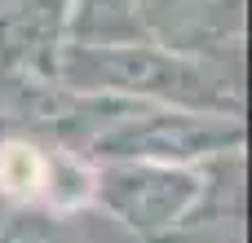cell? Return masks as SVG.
I'll return each instance as SVG.
<instances>
[{"label": "cell", "instance_id": "obj_5", "mask_svg": "<svg viewBox=\"0 0 252 243\" xmlns=\"http://www.w3.org/2000/svg\"><path fill=\"white\" fill-rule=\"evenodd\" d=\"M93 186H97V164L75 142H49L44 186H40L35 208L49 217H89L93 213Z\"/></svg>", "mask_w": 252, "mask_h": 243}, {"label": "cell", "instance_id": "obj_3", "mask_svg": "<svg viewBox=\"0 0 252 243\" xmlns=\"http://www.w3.org/2000/svg\"><path fill=\"white\" fill-rule=\"evenodd\" d=\"M199 199H204V164L199 168L137 164V159L97 164L93 213L142 243L164 239L177 226H186L195 217Z\"/></svg>", "mask_w": 252, "mask_h": 243}, {"label": "cell", "instance_id": "obj_1", "mask_svg": "<svg viewBox=\"0 0 252 243\" xmlns=\"http://www.w3.org/2000/svg\"><path fill=\"white\" fill-rule=\"evenodd\" d=\"M53 80L71 93H97V97H120L142 106L244 115V93L230 75L208 66V58H195L155 40H124V44L62 40Z\"/></svg>", "mask_w": 252, "mask_h": 243}, {"label": "cell", "instance_id": "obj_8", "mask_svg": "<svg viewBox=\"0 0 252 243\" xmlns=\"http://www.w3.org/2000/svg\"><path fill=\"white\" fill-rule=\"evenodd\" d=\"M75 221L80 217H49L40 208H9L0 221V243H75Z\"/></svg>", "mask_w": 252, "mask_h": 243}, {"label": "cell", "instance_id": "obj_7", "mask_svg": "<svg viewBox=\"0 0 252 243\" xmlns=\"http://www.w3.org/2000/svg\"><path fill=\"white\" fill-rule=\"evenodd\" d=\"M66 40H75V44H124V40H146L137 0H71Z\"/></svg>", "mask_w": 252, "mask_h": 243}, {"label": "cell", "instance_id": "obj_2", "mask_svg": "<svg viewBox=\"0 0 252 243\" xmlns=\"http://www.w3.org/2000/svg\"><path fill=\"white\" fill-rule=\"evenodd\" d=\"M244 151V115L182 111V106H142L124 102L89 142L84 155L93 164H177L199 168L221 155Z\"/></svg>", "mask_w": 252, "mask_h": 243}, {"label": "cell", "instance_id": "obj_4", "mask_svg": "<svg viewBox=\"0 0 252 243\" xmlns=\"http://www.w3.org/2000/svg\"><path fill=\"white\" fill-rule=\"evenodd\" d=\"M71 0H0V71L9 80H53Z\"/></svg>", "mask_w": 252, "mask_h": 243}, {"label": "cell", "instance_id": "obj_6", "mask_svg": "<svg viewBox=\"0 0 252 243\" xmlns=\"http://www.w3.org/2000/svg\"><path fill=\"white\" fill-rule=\"evenodd\" d=\"M44 151H49V137H35V133L0 137V204L4 208H35L44 186Z\"/></svg>", "mask_w": 252, "mask_h": 243}]
</instances>
